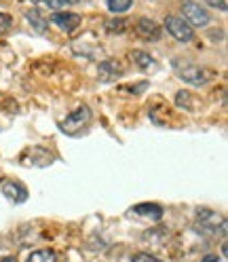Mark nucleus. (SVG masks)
I'll use <instances>...</instances> for the list:
<instances>
[{
	"label": "nucleus",
	"mask_w": 228,
	"mask_h": 262,
	"mask_svg": "<svg viewBox=\"0 0 228 262\" xmlns=\"http://www.w3.org/2000/svg\"><path fill=\"white\" fill-rule=\"evenodd\" d=\"M133 262H161V260L154 258V256H150V254H146V252H142V254H135Z\"/></svg>",
	"instance_id": "obj_19"
},
{
	"label": "nucleus",
	"mask_w": 228,
	"mask_h": 262,
	"mask_svg": "<svg viewBox=\"0 0 228 262\" xmlns=\"http://www.w3.org/2000/svg\"><path fill=\"white\" fill-rule=\"evenodd\" d=\"M131 59H133V63L138 66V68H142V70H148V68H152V66H154L152 55L146 53V51H140V49H135V51L131 53Z\"/></svg>",
	"instance_id": "obj_12"
},
{
	"label": "nucleus",
	"mask_w": 228,
	"mask_h": 262,
	"mask_svg": "<svg viewBox=\"0 0 228 262\" xmlns=\"http://www.w3.org/2000/svg\"><path fill=\"white\" fill-rule=\"evenodd\" d=\"M182 13H184V19L188 21V26H197L203 28L209 24V13L194 0H182Z\"/></svg>",
	"instance_id": "obj_3"
},
{
	"label": "nucleus",
	"mask_w": 228,
	"mask_h": 262,
	"mask_svg": "<svg viewBox=\"0 0 228 262\" xmlns=\"http://www.w3.org/2000/svg\"><path fill=\"white\" fill-rule=\"evenodd\" d=\"M24 15H26V19L32 24V28H34L38 34H44V32H47V21L38 15V9H32V11L28 9Z\"/></svg>",
	"instance_id": "obj_11"
},
{
	"label": "nucleus",
	"mask_w": 228,
	"mask_h": 262,
	"mask_svg": "<svg viewBox=\"0 0 228 262\" xmlns=\"http://www.w3.org/2000/svg\"><path fill=\"white\" fill-rule=\"evenodd\" d=\"M106 3H108V9L114 15H123L133 7V0H106Z\"/></svg>",
	"instance_id": "obj_14"
},
{
	"label": "nucleus",
	"mask_w": 228,
	"mask_h": 262,
	"mask_svg": "<svg viewBox=\"0 0 228 262\" xmlns=\"http://www.w3.org/2000/svg\"><path fill=\"white\" fill-rule=\"evenodd\" d=\"M61 3H63V5H66V3H68V5H76V3H80V0H61Z\"/></svg>",
	"instance_id": "obj_22"
},
{
	"label": "nucleus",
	"mask_w": 228,
	"mask_h": 262,
	"mask_svg": "<svg viewBox=\"0 0 228 262\" xmlns=\"http://www.w3.org/2000/svg\"><path fill=\"white\" fill-rule=\"evenodd\" d=\"M89 121H91V110L87 106H80V108H76V110H72L68 114L66 121L61 123V129L68 131V134H76V131L83 129Z\"/></svg>",
	"instance_id": "obj_4"
},
{
	"label": "nucleus",
	"mask_w": 228,
	"mask_h": 262,
	"mask_svg": "<svg viewBox=\"0 0 228 262\" xmlns=\"http://www.w3.org/2000/svg\"><path fill=\"white\" fill-rule=\"evenodd\" d=\"M11 26H13L11 15H7V13H0V36H5L7 32H11Z\"/></svg>",
	"instance_id": "obj_16"
},
{
	"label": "nucleus",
	"mask_w": 228,
	"mask_h": 262,
	"mask_svg": "<svg viewBox=\"0 0 228 262\" xmlns=\"http://www.w3.org/2000/svg\"><path fill=\"white\" fill-rule=\"evenodd\" d=\"M207 5L214 7V9H220V11H226L228 9V0H207Z\"/></svg>",
	"instance_id": "obj_20"
},
{
	"label": "nucleus",
	"mask_w": 228,
	"mask_h": 262,
	"mask_svg": "<svg viewBox=\"0 0 228 262\" xmlns=\"http://www.w3.org/2000/svg\"><path fill=\"white\" fill-rule=\"evenodd\" d=\"M165 28L177 42H190L194 38L192 26H188V21L182 19V17H177V15H167L165 17Z\"/></svg>",
	"instance_id": "obj_2"
},
{
	"label": "nucleus",
	"mask_w": 228,
	"mask_h": 262,
	"mask_svg": "<svg viewBox=\"0 0 228 262\" xmlns=\"http://www.w3.org/2000/svg\"><path fill=\"white\" fill-rule=\"evenodd\" d=\"M201 262H218V258H214V256H207V258H203Z\"/></svg>",
	"instance_id": "obj_21"
},
{
	"label": "nucleus",
	"mask_w": 228,
	"mask_h": 262,
	"mask_svg": "<svg viewBox=\"0 0 228 262\" xmlns=\"http://www.w3.org/2000/svg\"><path fill=\"white\" fill-rule=\"evenodd\" d=\"M133 214L146 220H161L163 218V207L158 203H138L133 205Z\"/></svg>",
	"instance_id": "obj_10"
},
{
	"label": "nucleus",
	"mask_w": 228,
	"mask_h": 262,
	"mask_svg": "<svg viewBox=\"0 0 228 262\" xmlns=\"http://www.w3.org/2000/svg\"><path fill=\"white\" fill-rule=\"evenodd\" d=\"M51 21L55 26H59V30H63V32H72V30H76L80 26V21H83V19H80V15H76V13L57 11V13L51 15Z\"/></svg>",
	"instance_id": "obj_8"
},
{
	"label": "nucleus",
	"mask_w": 228,
	"mask_h": 262,
	"mask_svg": "<svg viewBox=\"0 0 228 262\" xmlns=\"http://www.w3.org/2000/svg\"><path fill=\"white\" fill-rule=\"evenodd\" d=\"M180 78L188 85H194V87H203L207 80L211 78V72L201 68V66H184L180 68Z\"/></svg>",
	"instance_id": "obj_5"
},
{
	"label": "nucleus",
	"mask_w": 228,
	"mask_h": 262,
	"mask_svg": "<svg viewBox=\"0 0 228 262\" xmlns=\"http://www.w3.org/2000/svg\"><path fill=\"white\" fill-rule=\"evenodd\" d=\"M175 102H177V106H180V108H186V110H190V108H192V102H190V93H188V91H177Z\"/></svg>",
	"instance_id": "obj_15"
},
{
	"label": "nucleus",
	"mask_w": 228,
	"mask_h": 262,
	"mask_svg": "<svg viewBox=\"0 0 228 262\" xmlns=\"http://www.w3.org/2000/svg\"><path fill=\"white\" fill-rule=\"evenodd\" d=\"M197 222L203 231H207L209 235H224L226 233V220L224 216H220L218 211L214 209H207V207H201L197 209Z\"/></svg>",
	"instance_id": "obj_1"
},
{
	"label": "nucleus",
	"mask_w": 228,
	"mask_h": 262,
	"mask_svg": "<svg viewBox=\"0 0 228 262\" xmlns=\"http://www.w3.org/2000/svg\"><path fill=\"white\" fill-rule=\"evenodd\" d=\"M135 34L142 38V40H148V42H156L161 38V26L148 17H142L138 19L135 24Z\"/></svg>",
	"instance_id": "obj_6"
},
{
	"label": "nucleus",
	"mask_w": 228,
	"mask_h": 262,
	"mask_svg": "<svg viewBox=\"0 0 228 262\" xmlns=\"http://www.w3.org/2000/svg\"><path fill=\"white\" fill-rule=\"evenodd\" d=\"M28 262H57V254L53 250H38L28 256Z\"/></svg>",
	"instance_id": "obj_13"
},
{
	"label": "nucleus",
	"mask_w": 228,
	"mask_h": 262,
	"mask_svg": "<svg viewBox=\"0 0 228 262\" xmlns=\"http://www.w3.org/2000/svg\"><path fill=\"white\" fill-rule=\"evenodd\" d=\"M125 26H127V21H123V19H110V21H106V30L108 32H125Z\"/></svg>",
	"instance_id": "obj_18"
},
{
	"label": "nucleus",
	"mask_w": 228,
	"mask_h": 262,
	"mask_svg": "<svg viewBox=\"0 0 228 262\" xmlns=\"http://www.w3.org/2000/svg\"><path fill=\"white\" fill-rule=\"evenodd\" d=\"M0 262H17V260H15V258H11V256H7V258H3Z\"/></svg>",
	"instance_id": "obj_23"
},
{
	"label": "nucleus",
	"mask_w": 228,
	"mask_h": 262,
	"mask_svg": "<svg viewBox=\"0 0 228 262\" xmlns=\"http://www.w3.org/2000/svg\"><path fill=\"white\" fill-rule=\"evenodd\" d=\"M0 190H3V194L13 203H24L28 199V188L21 182H17V180H5V182L0 184Z\"/></svg>",
	"instance_id": "obj_7"
},
{
	"label": "nucleus",
	"mask_w": 228,
	"mask_h": 262,
	"mask_svg": "<svg viewBox=\"0 0 228 262\" xmlns=\"http://www.w3.org/2000/svg\"><path fill=\"white\" fill-rule=\"evenodd\" d=\"M38 9L40 7H47V9H63V3L61 0H32Z\"/></svg>",
	"instance_id": "obj_17"
},
{
	"label": "nucleus",
	"mask_w": 228,
	"mask_h": 262,
	"mask_svg": "<svg viewBox=\"0 0 228 262\" xmlns=\"http://www.w3.org/2000/svg\"><path fill=\"white\" fill-rule=\"evenodd\" d=\"M97 74H100V80L108 83V80H114L123 74V66L114 59H106L100 63V68H97Z\"/></svg>",
	"instance_id": "obj_9"
}]
</instances>
